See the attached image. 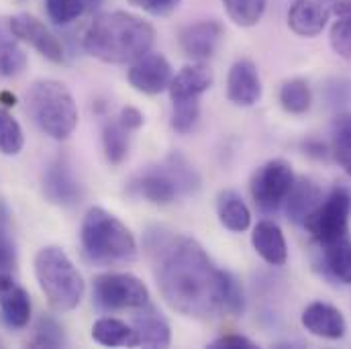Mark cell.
<instances>
[{"label": "cell", "instance_id": "1", "mask_svg": "<svg viewBox=\"0 0 351 349\" xmlns=\"http://www.w3.org/2000/svg\"><path fill=\"white\" fill-rule=\"evenodd\" d=\"M145 250L164 300L186 317L239 315L243 292L237 280L217 267L198 241L164 227L149 229Z\"/></svg>", "mask_w": 351, "mask_h": 349}, {"label": "cell", "instance_id": "2", "mask_svg": "<svg viewBox=\"0 0 351 349\" xmlns=\"http://www.w3.org/2000/svg\"><path fill=\"white\" fill-rule=\"evenodd\" d=\"M156 29L137 14L125 10L100 12L88 25L82 45L104 64H133L152 51Z\"/></svg>", "mask_w": 351, "mask_h": 349}, {"label": "cell", "instance_id": "3", "mask_svg": "<svg viewBox=\"0 0 351 349\" xmlns=\"http://www.w3.org/2000/svg\"><path fill=\"white\" fill-rule=\"evenodd\" d=\"M80 243L88 260L100 265L127 263L137 258V241L131 229L100 206H92L84 215Z\"/></svg>", "mask_w": 351, "mask_h": 349}, {"label": "cell", "instance_id": "4", "mask_svg": "<svg viewBox=\"0 0 351 349\" xmlns=\"http://www.w3.org/2000/svg\"><path fill=\"white\" fill-rule=\"evenodd\" d=\"M35 276L41 292L56 311H72L84 296V278L62 248L47 245L35 256Z\"/></svg>", "mask_w": 351, "mask_h": 349}, {"label": "cell", "instance_id": "5", "mask_svg": "<svg viewBox=\"0 0 351 349\" xmlns=\"http://www.w3.org/2000/svg\"><path fill=\"white\" fill-rule=\"evenodd\" d=\"M27 108L35 125L56 141L68 139L78 125V106L60 80H37L29 88Z\"/></svg>", "mask_w": 351, "mask_h": 349}, {"label": "cell", "instance_id": "6", "mask_svg": "<svg viewBox=\"0 0 351 349\" xmlns=\"http://www.w3.org/2000/svg\"><path fill=\"white\" fill-rule=\"evenodd\" d=\"M198 186V178L190 166L180 158H170L166 166H158L135 176L129 184V192L152 204L166 206L174 202L182 192Z\"/></svg>", "mask_w": 351, "mask_h": 349}, {"label": "cell", "instance_id": "7", "mask_svg": "<svg viewBox=\"0 0 351 349\" xmlns=\"http://www.w3.org/2000/svg\"><path fill=\"white\" fill-rule=\"evenodd\" d=\"M351 190L346 186H335L315 208V213L304 221L306 231L313 239L323 245L350 235Z\"/></svg>", "mask_w": 351, "mask_h": 349}, {"label": "cell", "instance_id": "8", "mask_svg": "<svg viewBox=\"0 0 351 349\" xmlns=\"http://www.w3.org/2000/svg\"><path fill=\"white\" fill-rule=\"evenodd\" d=\"M94 300L104 311H139L149 304V290L133 274L110 272L94 278Z\"/></svg>", "mask_w": 351, "mask_h": 349}, {"label": "cell", "instance_id": "9", "mask_svg": "<svg viewBox=\"0 0 351 349\" xmlns=\"http://www.w3.org/2000/svg\"><path fill=\"white\" fill-rule=\"evenodd\" d=\"M294 172L292 166L286 160H269L263 166H260L252 176V198L256 206L263 213H274L278 210L284 202L286 196L294 184Z\"/></svg>", "mask_w": 351, "mask_h": 349}, {"label": "cell", "instance_id": "10", "mask_svg": "<svg viewBox=\"0 0 351 349\" xmlns=\"http://www.w3.org/2000/svg\"><path fill=\"white\" fill-rule=\"evenodd\" d=\"M8 29L19 41L29 43L45 60H49L53 64H60L64 60L62 41L37 16H33L29 12H19V14L8 19Z\"/></svg>", "mask_w": 351, "mask_h": 349}, {"label": "cell", "instance_id": "11", "mask_svg": "<svg viewBox=\"0 0 351 349\" xmlns=\"http://www.w3.org/2000/svg\"><path fill=\"white\" fill-rule=\"evenodd\" d=\"M127 78H129V84L137 92L156 96L170 88L174 76H172V66L166 60V56L149 51L131 64Z\"/></svg>", "mask_w": 351, "mask_h": 349}, {"label": "cell", "instance_id": "12", "mask_svg": "<svg viewBox=\"0 0 351 349\" xmlns=\"http://www.w3.org/2000/svg\"><path fill=\"white\" fill-rule=\"evenodd\" d=\"M335 0H292L288 27L298 37H317L333 16Z\"/></svg>", "mask_w": 351, "mask_h": 349}, {"label": "cell", "instance_id": "13", "mask_svg": "<svg viewBox=\"0 0 351 349\" xmlns=\"http://www.w3.org/2000/svg\"><path fill=\"white\" fill-rule=\"evenodd\" d=\"M223 33L225 29L219 21H198L180 31V47L192 62H204L215 56Z\"/></svg>", "mask_w": 351, "mask_h": 349}, {"label": "cell", "instance_id": "14", "mask_svg": "<svg viewBox=\"0 0 351 349\" xmlns=\"http://www.w3.org/2000/svg\"><path fill=\"white\" fill-rule=\"evenodd\" d=\"M227 98L235 106H254L262 98V80L252 60H237L227 76Z\"/></svg>", "mask_w": 351, "mask_h": 349}, {"label": "cell", "instance_id": "15", "mask_svg": "<svg viewBox=\"0 0 351 349\" xmlns=\"http://www.w3.org/2000/svg\"><path fill=\"white\" fill-rule=\"evenodd\" d=\"M302 327L315 337L323 339H341L346 337L348 323L339 309L329 302H313L302 311L300 317Z\"/></svg>", "mask_w": 351, "mask_h": 349}, {"label": "cell", "instance_id": "16", "mask_svg": "<svg viewBox=\"0 0 351 349\" xmlns=\"http://www.w3.org/2000/svg\"><path fill=\"white\" fill-rule=\"evenodd\" d=\"M133 317V341L131 348H168L172 341L170 325L154 306L145 304Z\"/></svg>", "mask_w": 351, "mask_h": 349}, {"label": "cell", "instance_id": "17", "mask_svg": "<svg viewBox=\"0 0 351 349\" xmlns=\"http://www.w3.org/2000/svg\"><path fill=\"white\" fill-rule=\"evenodd\" d=\"M213 72L204 62H192L184 66L170 82V96L172 102L180 100H200V96L213 86Z\"/></svg>", "mask_w": 351, "mask_h": 349}, {"label": "cell", "instance_id": "18", "mask_svg": "<svg viewBox=\"0 0 351 349\" xmlns=\"http://www.w3.org/2000/svg\"><path fill=\"white\" fill-rule=\"evenodd\" d=\"M43 190L51 202L62 204V206H72L82 196V188L78 180L74 178L70 166L62 160L47 168L45 180H43Z\"/></svg>", "mask_w": 351, "mask_h": 349}, {"label": "cell", "instance_id": "19", "mask_svg": "<svg viewBox=\"0 0 351 349\" xmlns=\"http://www.w3.org/2000/svg\"><path fill=\"white\" fill-rule=\"evenodd\" d=\"M321 200H323V192L313 180H308V178L294 180V184L286 196L288 219L296 225H304V221L315 213V208L319 206Z\"/></svg>", "mask_w": 351, "mask_h": 349}, {"label": "cell", "instance_id": "20", "mask_svg": "<svg viewBox=\"0 0 351 349\" xmlns=\"http://www.w3.org/2000/svg\"><path fill=\"white\" fill-rule=\"evenodd\" d=\"M254 250L269 265H284L288 260V248L282 229L274 221H260L252 233Z\"/></svg>", "mask_w": 351, "mask_h": 349}, {"label": "cell", "instance_id": "21", "mask_svg": "<svg viewBox=\"0 0 351 349\" xmlns=\"http://www.w3.org/2000/svg\"><path fill=\"white\" fill-rule=\"evenodd\" d=\"M217 215L223 227H227L233 233H243L252 225V213L245 204V200L233 192L225 190L217 198Z\"/></svg>", "mask_w": 351, "mask_h": 349}, {"label": "cell", "instance_id": "22", "mask_svg": "<svg viewBox=\"0 0 351 349\" xmlns=\"http://www.w3.org/2000/svg\"><path fill=\"white\" fill-rule=\"evenodd\" d=\"M323 252V265L327 274L341 282V284H351V239L341 237L329 243L321 245Z\"/></svg>", "mask_w": 351, "mask_h": 349}, {"label": "cell", "instance_id": "23", "mask_svg": "<svg viewBox=\"0 0 351 349\" xmlns=\"http://www.w3.org/2000/svg\"><path fill=\"white\" fill-rule=\"evenodd\" d=\"M0 311H2V319L8 327H14V329L27 327V323L31 319V298H29L27 290L16 284L12 288H8L0 296Z\"/></svg>", "mask_w": 351, "mask_h": 349}, {"label": "cell", "instance_id": "24", "mask_svg": "<svg viewBox=\"0 0 351 349\" xmlns=\"http://www.w3.org/2000/svg\"><path fill=\"white\" fill-rule=\"evenodd\" d=\"M333 16L335 23L329 33L331 47L339 58L351 60V0H335Z\"/></svg>", "mask_w": 351, "mask_h": 349}, {"label": "cell", "instance_id": "25", "mask_svg": "<svg viewBox=\"0 0 351 349\" xmlns=\"http://www.w3.org/2000/svg\"><path fill=\"white\" fill-rule=\"evenodd\" d=\"M92 339L100 346H106V348H119V346L131 348L133 327L121 319L102 317L92 325Z\"/></svg>", "mask_w": 351, "mask_h": 349}, {"label": "cell", "instance_id": "26", "mask_svg": "<svg viewBox=\"0 0 351 349\" xmlns=\"http://www.w3.org/2000/svg\"><path fill=\"white\" fill-rule=\"evenodd\" d=\"M27 68V56L10 29L0 27V76L14 78Z\"/></svg>", "mask_w": 351, "mask_h": 349}, {"label": "cell", "instance_id": "27", "mask_svg": "<svg viewBox=\"0 0 351 349\" xmlns=\"http://www.w3.org/2000/svg\"><path fill=\"white\" fill-rule=\"evenodd\" d=\"M102 147H104V156L108 160V164L117 166L127 158L129 152V129L119 121H106L102 127Z\"/></svg>", "mask_w": 351, "mask_h": 349}, {"label": "cell", "instance_id": "28", "mask_svg": "<svg viewBox=\"0 0 351 349\" xmlns=\"http://www.w3.org/2000/svg\"><path fill=\"white\" fill-rule=\"evenodd\" d=\"M311 102H313L311 88L300 78H292V80L284 82L280 88V104L290 115L306 112L311 108Z\"/></svg>", "mask_w": 351, "mask_h": 349}, {"label": "cell", "instance_id": "29", "mask_svg": "<svg viewBox=\"0 0 351 349\" xmlns=\"http://www.w3.org/2000/svg\"><path fill=\"white\" fill-rule=\"evenodd\" d=\"M331 147L335 162L343 168L346 174L351 176V115H341L335 119Z\"/></svg>", "mask_w": 351, "mask_h": 349}, {"label": "cell", "instance_id": "30", "mask_svg": "<svg viewBox=\"0 0 351 349\" xmlns=\"http://www.w3.org/2000/svg\"><path fill=\"white\" fill-rule=\"evenodd\" d=\"M229 19L239 27H254L262 21L267 0H223Z\"/></svg>", "mask_w": 351, "mask_h": 349}, {"label": "cell", "instance_id": "31", "mask_svg": "<svg viewBox=\"0 0 351 349\" xmlns=\"http://www.w3.org/2000/svg\"><path fill=\"white\" fill-rule=\"evenodd\" d=\"M25 145V133L19 121L0 106V154L2 156H16Z\"/></svg>", "mask_w": 351, "mask_h": 349}, {"label": "cell", "instance_id": "32", "mask_svg": "<svg viewBox=\"0 0 351 349\" xmlns=\"http://www.w3.org/2000/svg\"><path fill=\"white\" fill-rule=\"evenodd\" d=\"M14 267H16V245L10 233L8 210L0 202V278L14 276Z\"/></svg>", "mask_w": 351, "mask_h": 349}, {"label": "cell", "instance_id": "33", "mask_svg": "<svg viewBox=\"0 0 351 349\" xmlns=\"http://www.w3.org/2000/svg\"><path fill=\"white\" fill-rule=\"evenodd\" d=\"M45 10L56 25H70L84 14V0H45Z\"/></svg>", "mask_w": 351, "mask_h": 349}, {"label": "cell", "instance_id": "34", "mask_svg": "<svg viewBox=\"0 0 351 349\" xmlns=\"http://www.w3.org/2000/svg\"><path fill=\"white\" fill-rule=\"evenodd\" d=\"M198 117H200V100H180V102H174L172 127L178 133L186 135V133H190L194 129Z\"/></svg>", "mask_w": 351, "mask_h": 349}, {"label": "cell", "instance_id": "35", "mask_svg": "<svg viewBox=\"0 0 351 349\" xmlns=\"http://www.w3.org/2000/svg\"><path fill=\"white\" fill-rule=\"evenodd\" d=\"M31 346H35V348L64 346V333H62V327L58 325V321H53L51 317H41L35 327V337H33Z\"/></svg>", "mask_w": 351, "mask_h": 349}, {"label": "cell", "instance_id": "36", "mask_svg": "<svg viewBox=\"0 0 351 349\" xmlns=\"http://www.w3.org/2000/svg\"><path fill=\"white\" fill-rule=\"evenodd\" d=\"M182 0H129V4L141 8L152 16H170Z\"/></svg>", "mask_w": 351, "mask_h": 349}, {"label": "cell", "instance_id": "37", "mask_svg": "<svg viewBox=\"0 0 351 349\" xmlns=\"http://www.w3.org/2000/svg\"><path fill=\"white\" fill-rule=\"evenodd\" d=\"M210 348L213 349H254L256 344L243 335H237V333H229V335H221L217 337L215 341H210Z\"/></svg>", "mask_w": 351, "mask_h": 349}, {"label": "cell", "instance_id": "38", "mask_svg": "<svg viewBox=\"0 0 351 349\" xmlns=\"http://www.w3.org/2000/svg\"><path fill=\"white\" fill-rule=\"evenodd\" d=\"M119 121H121L129 131H135V129H139V127L143 125V115H141V110L135 108V106H125V108L121 110Z\"/></svg>", "mask_w": 351, "mask_h": 349}, {"label": "cell", "instance_id": "39", "mask_svg": "<svg viewBox=\"0 0 351 349\" xmlns=\"http://www.w3.org/2000/svg\"><path fill=\"white\" fill-rule=\"evenodd\" d=\"M0 102H2V106H14L16 104V98H14V94H10V92H0Z\"/></svg>", "mask_w": 351, "mask_h": 349}, {"label": "cell", "instance_id": "40", "mask_svg": "<svg viewBox=\"0 0 351 349\" xmlns=\"http://www.w3.org/2000/svg\"><path fill=\"white\" fill-rule=\"evenodd\" d=\"M84 4H86V8H94L100 4V0H84Z\"/></svg>", "mask_w": 351, "mask_h": 349}]
</instances>
